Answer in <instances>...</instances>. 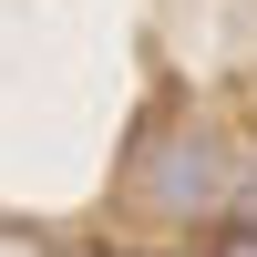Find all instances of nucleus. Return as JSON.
<instances>
[{"label":"nucleus","mask_w":257,"mask_h":257,"mask_svg":"<svg viewBox=\"0 0 257 257\" xmlns=\"http://www.w3.org/2000/svg\"><path fill=\"white\" fill-rule=\"evenodd\" d=\"M216 257H257V216H247V226H226V237H216Z\"/></svg>","instance_id":"obj_2"},{"label":"nucleus","mask_w":257,"mask_h":257,"mask_svg":"<svg viewBox=\"0 0 257 257\" xmlns=\"http://www.w3.org/2000/svg\"><path fill=\"white\" fill-rule=\"evenodd\" d=\"M206 185H216V144L175 123V134L144 155V175H134V206H144V216H185V206H206Z\"/></svg>","instance_id":"obj_1"}]
</instances>
